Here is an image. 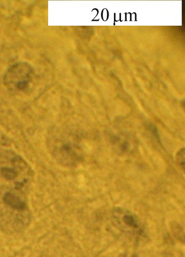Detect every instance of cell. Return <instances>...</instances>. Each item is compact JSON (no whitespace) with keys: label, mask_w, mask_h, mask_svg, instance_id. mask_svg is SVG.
Instances as JSON below:
<instances>
[{"label":"cell","mask_w":185,"mask_h":257,"mask_svg":"<svg viewBox=\"0 0 185 257\" xmlns=\"http://www.w3.org/2000/svg\"><path fill=\"white\" fill-rule=\"evenodd\" d=\"M26 205L13 191L0 194V230L12 234L23 230L29 224Z\"/></svg>","instance_id":"6da1fadb"},{"label":"cell","mask_w":185,"mask_h":257,"mask_svg":"<svg viewBox=\"0 0 185 257\" xmlns=\"http://www.w3.org/2000/svg\"><path fill=\"white\" fill-rule=\"evenodd\" d=\"M111 222L113 226L128 239L139 242L146 236L145 228L137 216L121 208L112 212Z\"/></svg>","instance_id":"7a4b0ae2"},{"label":"cell","mask_w":185,"mask_h":257,"mask_svg":"<svg viewBox=\"0 0 185 257\" xmlns=\"http://www.w3.org/2000/svg\"><path fill=\"white\" fill-rule=\"evenodd\" d=\"M176 159H177V162L184 171V149H182L178 153Z\"/></svg>","instance_id":"3957f363"},{"label":"cell","mask_w":185,"mask_h":257,"mask_svg":"<svg viewBox=\"0 0 185 257\" xmlns=\"http://www.w3.org/2000/svg\"><path fill=\"white\" fill-rule=\"evenodd\" d=\"M122 257H139V256H138L137 255H125Z\"/></svg>","instance_id":"277c9868"}]
</instances>
